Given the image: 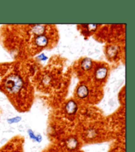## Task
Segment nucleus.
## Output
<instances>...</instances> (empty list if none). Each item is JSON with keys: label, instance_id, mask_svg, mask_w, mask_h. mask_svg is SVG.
<instances>
[{"label": "nucleus", "instance_id": "obj_6", "mask_svg": "<svg viewBox=\"0 0 135 152\" xmlns=\"http://www.w3.org/2000/svg\"><path fill=\"white\" fill-rule=\"evenodd\" d=\"M45 31H46L45 26L42 25H35L34 27L32 28V33L35 34V35H36V36L44 34Z\"/></svg>", "mask_w": 135, "mask_h": 152}, {"label": "nucleus", "instance_id": "obj_1", "mask_svg": "<svg viewBox=\"0 0 135 152\" xmlns=\"http://www.w3.org/2000/svg\"><path fill=\"white\" fill-rule=\"evenodd\" d=\"M5 86L9 93H17L22 87V81L17 76H10L5 81Z\"/></svg>", "mask_w": 135, "mask_h": 152}, {"label": "nucleus", "instance_id": "obj_5", "mask_svg": "<svg viewBox=\"0 0 135 152\" xmlns=\"http://www.w3.org/2000/svg\"><path fill=\"white\" fill-rule=\"evenodd\" d=\"M89 89L88 87L85 86V85H82L80 86L77 89V96L81 99H84L86 98L88 95H89Z\"/></svg>", "mask_w": 135, "mask_h": 152}, {"label": "nucleus", "instance_id": "obj_3", "mask_svg": "<svg viewBox=\"0 0 135 152\" xmlns=\"http://www.w3.org/2000/svg\"><path fill=\"white\" fill-rule=\"evenodd\" d=\"M77 110V105L75 101H69L67 102L65 106L66 113L69 115H75Z\"/></svg>", "mask_w": 135, "mask_h": 152}, {"label": "nucleus", "instance_id": "obj_7", "mask_svg": "<svg viewBox=\"0 0 135 152\" xmlns=\"http://www.w3.org/2000/svg\"><path fill=\"white\" fill-rule=\"evenodd\" d=\"M92 66V60L89 58H85L81 63V68L84 70H89L90 69Z\"/></svg>", "mask_w": 135, "mask_h": 152}, {"label": "nucleus", "instance_id": "obj_9", "mask_svg": "<svg viewBox=\"0 0 135 152\" xmlns=\"http://www.w3.org/2000/svg\"><path fill=\"white\" fill-rule=\"evenodd\" d=\"M52 152H59V151H53Z\"/></svg>", "mask_w": 135, "mask_h": 152}, {"label": "nucleus", "instance_id": "obj_8", "mask_svg": "<svg viewBox=\"0 0 135 152\" xmlns=\"http://www.w3.org/2000/svg\"><path fill=\"white\" fill-rule=\"evenodd\" d=\"M78 142L75 138H70L67 142V146L69 150H75L77 148Z\"/></svg>", "mask_w": 135, "mask_h": 152}, {"label": "nucleus", "instance_id": "obj_4", "mask_svg": "<svg viewBox=\"0 0 135 152\" xmlns=\"http://www.w3.org/2000/svg\"><path fill=\"white\" fill-rule=\"evenodd\" d=\"M107 69L105 67L101 66L99 67V68L96 69L95 72V76L96 78L98 80H103L104 79H105V77L107 76Z\"/></svg>", "mask_w": 135, "mask_h": 152}, {"label": "nucleus", "instance_id": "obj_2", "mask_svg": "<svg viewBox=\"0 0 135 152\" xmlns=\"http://www.w3.org/2000/svg\"><path fill=\"white\" fill-rule=\"evenodd\" d=\"M34 42L38 47L45 48L49 44V38L45 34L36 36L34 39Z\"/></svg>", "mask_w": 135, "mask_h": 152}]
</instances>
